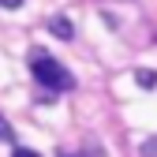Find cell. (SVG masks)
<instances>
[{
  "label": "cell",
  "mask_w": 157,
  "mask_h": 157,
  "mask_svg": "<svg viewBox=\"0 0 157 157\" xmlns=\"http://www.w3.org/2000/svg\"><path fill=\"white\" fill-rule=\"evenodd\" d=\"M30 71H34L37 82L49 86V90H71V86H75L71 71L56 60V56H49L45 49H34V52H30Z\"/></svg>",
  "instance_id": "6da1fadb"
},
{
  "label": "cell",
  "mask_w": 157,
  "mask_h": 157,
  "mask_svg": "<svg viewBox=\"0 0 157 157\" xmlns=\"http://www.w3.org/2000/svg\"><path fill=\"white\" fill-rule=\"evenodd\" d=\"M49 30H52L56 37H71V34H75V30H71V23H67L64 15H56V19H49Z\"/></svg>",
  "instance_id": "7a4b0ae2"
},
{
  "label": "cell",
  "mask_w": 157,
  "mask_h": 157,
  "mask_svg": "<svg viewBox=\"0 0 157 157\" xmlns=\"http://www.w3.org/2000/svg\"><path fill=\"white\" fill-rule=\"evenodd\" d=\"M139 157H157V135H153V139H146V142L139 146Z\"/></svg>",
  "instance_id": "3957f363"
},
{
  "label": "cell",
  "mask_w": 157,
  "mask_h": 157,
  "mask_svg": "<svg viewBox=\"0 0 157 157\" xmlns=\"http://www.w3.org/2000/svg\"><path fill=\"white\" fill-rule=\"evenodd\" d=\"M135 78H139L142 86H157V71H135Z\"/></svg>",
  "instance_id": "277c9868"
},
{
  "label": "cell",
  "mask_w": 157,
  "mask_h": 157,
  "mask_svg": "<svg viewBox=\"0 0 157 157\" xmlns=\"http://www.w3.org/2000/svg\"><path fill=\"white\" fill-rule=\"evenodd\" d=\"M11 139H15V135H11V124L0 116V142H11Z\"/></svg>",
  "instance_id": "5b68a950"
},
{
  "label": "cell",
  "mask_w": 157,
  "mask_h": 157,
  "mask_svg": "<svg viewBox=\"0 0 157 157\" xmlns=\"http://www.w3.org/2000/svg\"><path fill=\"white\" fill-rule=\"evenodd\" d=\"M0 8H8V11H15V8H23V0H0Z\"/></svg>",
  "instance_id": "8992f818"
},
{
  "label": "cell",
  "mask_w": 157,
  "mask_h": 157,
  "mask_svg": "<svg viewBox=\"0 0 157 157\" xmlns=\"http://www.w3.org/2000/svg\"><path fill=\"white\" fill-rule=\"evenodd\" d=\"M11 157H37V153H34V150H15Z\"/></svg>",
  "instance_id": "52a82bcc"
},
{
  "label": "cell",
  "mask_w": 157,
  "mask_h": 157,
  "mask_svg": "<svg viewBox=\"0 0 157 157\" xmlns=\"http://www.w3.org/2000/svg\"><path fill=\"white\" fill-rule=\"evenodd\" d=\"M60 157H67V153H60Z\"/></svg>",
  "instance_id": "ba28073f"
}]
</instances>
